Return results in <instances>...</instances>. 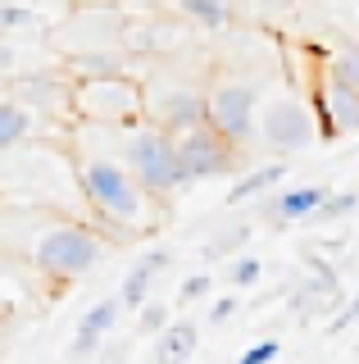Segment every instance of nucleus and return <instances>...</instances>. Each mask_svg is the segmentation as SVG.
Returning a JSON list of instances; mask_svg holds the SVG:
<instances>
[{"label":"nucleus","instance_id":"19","mask_svg":"<svg viewBox=\"0 0 359 364\" xmlns=\"http://www.w3.org/2000/svg\"><path fill=\"white\" fill-rule=\"evenodd\" d=\"M250 232L255 228L250 223H228V228H219L214 237L205 242V259H223V255H237V250L250 242Z\"/></svg>","mask_w":359,"mask_h":364},{"label":"nucleus","instance_id":"4","mask_svg":"<svg viewBox=\"0 0 359 364\" xmlns=\"http://www.w3.org/2000/svg\"><path fill=\"white\" fill-rule=\"evenodd\" d=\"M73 114L100 128H128L145 114V91L128 73L87 77V82H73Z\"/></svg>","mask_w":359,"mask_h":364},{"label":"nucleus","instance_id":"12","mask_svg":"<svg viewBox=\"0 0 359 364\" xmlns=\"http://www.w3.org/2000/svg\"><path fill=\"white\" fill-rule=\"evenodd\" d=\"M14 100L23 109H50V114H73V82L60 73H28L14 82Z\"/></svg>","mask_w":359,"mask_h":364},{"label":"nucleus","instance_id":"17","mask_svg":"<svg viewBox=\"0 0 359 364\" xmlns=\"http://www.w3.org/2000/svg\"><path fill=\"white\" fill-rule=\"evenodd\" d=\"M32 128H37L32 109H23L18 100H0V151H5V146H18L23 136H32Z\"/></svg>","mask_w":359,"mask_h":364},{"label":"nucleus","instance_id":"30","mask_svg":"<svg viewBox=\"0 0 359 364\" xmlns=\"http://www.w3.org/2000/svg\"><path fill=\"white\" fill-rule=\"evenodd\" d=\"M255 9H260V14H282V9L291 5V0H250Z\"/></svg>","mask_w":359,"mask_h":364},{"label":"nucleus","instance_id":"6","mask_svg":"<svg viewBox=\"0 0 359 364\" xmlns=\"http://www.w3.org/2000/svg\"><path fill=\"white\" fill-rule=\"evenodd\" d=\"M205 123L223 141L245 151L255 141V132H260V91L250 82H219L205 96Z\"/></svg>","mask_w":359,"mask_h":364},{"label":"nucleus","instance_id":"29","mask_svg":"<svg viewBox=\"0 0 359 364\" xmlns=\"http://www.w3.org/2000/svg\"><path fill=\"white\" fill-rule=\"evenodd\" d=\"M9 68H14V46H9V41H5V32H0V77H5Z\"/></svg>","mask_w":359,"mask_h":364},{"label":"nucleus","instance_id":"9","mask_svg":"<svg viewBox=\"0 0 359 364\" xmlns=\"http://www.w3.org/2000/svg\"><path fill=\"white\" fill-rule=\"evenodd\" d=\"M305 264H309V278L296 287V296H291V310H296L300 318H314L319 310L346 305V296H341V282H336V269H332V264H323L319 255H309Z\"/></svg>","mask_w":359,"mask_h":364},{"label":"nucleus","instance_id":"8","mask_svg":"<svg viewBox=\"0 0 359 364\" xmlns=\"http://www.w3.org/2000/svg\"><path fill=\"white\" fill-rule=\"evenodd\" d=\"M309 105L319 114V132L323 136H355L359 132V91L346 87L341 77H332L328 68H323Z\"/></svg>","mask_w":359,"mask_h":364},{"label":"nucleus","instance_id":"14","mask_svg":"<svg viewBox=\"0 0 359 364\" xmlns=\"http://www.w3.org/2000/svg\"><path fill=\"white\" fill-rule=\"evenodd\" d=\"M173 264V250H164V246H155L150 255H141L137 264L128 269V278H123V287H118V301H123V310H141L145 301H150V287H155V278Z\"/></svg>","mask_w":359,"mask_h":364},{"label":"nucleus","instance_id":"18","mask_svg":"<svg viewBox=\"0 0 359 364\" xmlns=\"http://www.w3.org/2000/svg\"><path fill=\"white\" fill-rule=\"evenodd\" d=\"M187 18H196L200 28H228L232 23V0H177Z\"/></svg>","mask_w":359,"mask_h":364},{"label":"nucleus","instance_id":"15","mask_svg":"<svg viewBox=\"0 0 359 364\" xmlns=\"http://www.w3.org/2000/svg\"><path fill=\"white\" fill-rule=\"evenodd\" d=\"M200 346V323L192 318H173L160 337H155V364H187Z\"/></svg>","mask_w":359,"mask_h":364},{"label":"nucleus","instance_id":"11","mask_svg":"<svg viewBox=\"0 0 359 364\" xmlns=\"http://www.w3.org/2000/svg\"><path fill=\"white\" fill-rule=\"evenodd\" d=\"M150 109H155V128L168 132L173 141L196 132V128H205V96H196V91H168Z\"/></svg>","mask_w":359,"mask_h":364},{"label":"nucleus","instance_id":"1","mask_svg":"<svg viewBox=\"0 0 359 364\" xmlns=\"http://www.w3.org/2000/svg\"><path fill=\"white\" fill-rule=\"evenodd\" d=\"M77 182H82V196L96 210V219H105L109 237L123 242V237L141 232L150 223V196L141 191V182L128 173V164L114 155H82L77 159Z\"/></svg>","mask_w":359,"mask_h":364},{"label":"nucleus","instance_id":"16","mask_svg":"<svg viewBox=\"0 0 359 364\" xmlns=\"http://www.w3.org/2000/svg\"><path fill=\"white\" fill-rule=\"evenodd\" d=\"M287 178V164H264V168H250L241 182H232V191H228V205H245V200H255V196H264V191H273V182H282Z\"/></svg>","mask_w":359,"mask_h":364},{"label":"nucleus","instance_id":"5","mask_svg":"<svg viewBox=\"0 0 359 364\" xmlns=\"http://www.w3.org/2000/svg\"><path fill=\"white\" fill-rule=\"evenodd\" d=\"M260 141L277 155L309 151L319 141V114H314L309 100L291 96V91H277L273 100L260 105Z\"/></svg>","mask_w":359,"mask_h":364},{"label":"nucleus","instance_id":"28","mask_svg":"<svg viewBox=\"0 0 359 364\" xmlns=\"http://www.w3.org/2000/svg\"><path fill=\"white\" fill-rule=\"evenodd\" d=\"M237 296H219V301L214 305H209V323H223V318H232V314H237Z\"/></svg>","mask_w":359,"mask_h":364},{"label":"nucleus","instance_id":"22","mask_svg":"<svg viewBox=\"0 0 359 364\" xmlns=\"http://www.w3.org/2000/svg\"><path fill=\"white\" fill-rule=\"evenodd\" d=\"M168 323H173V318H168V305L164 301H145L141 305V318H137V333L141 337H160Z\"/></svg>","mask_w":359,"mask_h":364},{"label":"nucleus","instance_id":"13","mask_svg":"<svg viewBox=\"0 0 359 364\" xmlns=\"http://www.w3.org/2000/svg\"><path fill=\"white\" fill-rule=\"evenodd\" d=\"M118 314H123V301L118 296H105V301H96L92 310L77 318V337L69 341V355L73 360H92L100 350V341L118 328Z\"/></svg>","mask_w":359,"mask_h":364},{"label":"nucleus","instance_id":"25","mask_svg":"<svg viewBox=\"0 0 359 364\" xmlns=\"http://www.w3.org/2000/svg\"><path fill=\"white\" fill-rule=\"evenodd\" d=\"M209 287H214V278H209V273H192V278L177 287V296H182V305H187V301H200V296H209Z\"/></svg>","mask_w":359,"mask_h":364},{"label":"nucleus","instance_id":"26","mask_svg":"<svg viewBox=\"0 0 359 364\" xmlns=\"http://www.w3.org/2000/svg\"><path fill=\"white\" fill-rule=\"evenodd\" d=\"M355 318H359V291H355V296H350V301H346V305H341V310H336V314H332V323H328V333H332V337H336V333H346V328H350V323H355Z\"/></svg>","mask_w":359,"mask_h":364},{"label":"nucleus","instance_id":"24","mask_svg":"<svg viewBox=\"0 0 359 364\" xmlns=\"http://www.w3.org/2000/svg\"><path fill=\"white\" fill-rule=\"evenodd\" d=\"M37 14L32 9H23V5H0V28L5 32H18V28H37Z\"/></svg>","mask_w":359,"mask_h":364},{"label":"nucleus","instance_id":"10","mask_svg":"<svg viewBox=\"0 0 359 364\" xmlns=\"http://www.w3.org/2000/svg\"><path fill=\"white\" fill-rule=\"evenodd\" d=\"M332 196L328 182H300V187H287L277 191L273 200L264 205V219L273 228H287V223H309L314 214H319V205Z\"/></svg>","mask_w":359,"mask_h":364},{"label":"nucleus","instance_id":"2","mask_svg":"<svg viewBox=\"0 0 359 364\" xmlns=\"http://www.w3.org/2000/svg\"><path fill=\"white\" fill-rule=\"evenodd\" d=\"M109 237L96 232L92 223H73V219H50L32 232L28 242V259L41 278L50 282H77L87 278L100 259H105Z\"/></svg>","mask_w":359,"mask_h":364},{"label":"nucleus","instance_id":"23","mask_svg":"<svg viewBox=\"0 0 359 364\" xmlns=\"http://www.w3.org/2000/svg\"><path fill=\"white\" fill-rule=\"evenodd\" d=\"M260 273H264L260 255H237V259L228 264V282L241 291V287H250V282H260Z\"/></svg>","mask_w":359,"mask_h":364},{"label":"nucleus","instance_id":"3","mask_svg":"<svg viewBox=\"0 0 359 364\" xmlns=\"http://www.w3.org/2000/svg\"><path fill=\"white\" fill-rule=\"evenodd\" d=\"M123 164H128V173L141 182V191L150 200H168L182 187H192L187 173H182V159H177V141L160 128L128 132V141H123Z\"/></svg>","mask_w":359,"mask_h":364},{"label":"nucleus","instance_id":"7","mask_svg":"<svg viewBox=\"0 0 359 364\" xmlns=\"http://www.w3.org/2000/svg\"><path fill=\"white\" fill-rule=\"evenodd\" d=\"M177 159H182L187 182H200V178H223V173H232V168H237V159H241V151H237L232 141H223V136L205 123V128L177 136Z\"/></svg>","mask_w":359,"mask_h":364},{"label":"nucleus","instance_id":"20","mask_svg":"<svg viewBox=\"0 0 359 364\" xmlns=\"http://www.w3.org/2000/svg\"><path fill=\"white\" fill-rule=\"evenodd\" d=\"M328 73L359 91V41H341V46H336V50L328 55Z\"/></svg>","mask_w":359,"mask_h":364},{"label":"nucleus","instance_id":"27","mask_svg":"<svg viewBox=\"0 0 359 364\" xmlns=\"http://www.w3.org/2000/svg\"><path fill=\"white\" fill-rule=\"evenodd\" d=\"M277 355H282V346H277V341L268 337V341H260V346H250V350H245V355H241L237 364H268V360H277Z\"/></svg>","mask_w":359,"mask_h":364},{"label":"nucleus","instance_id":"21","mask_svg":"<svg viewBox=\"0 0 359 364\" xmlns=\"http://www.w3.org/2000/svg\"><path fill=\"white\" fill-rule=\"evenodd\" d=\"M355 210H359V191H332L309 223H336V219H346V214H355Z\"/></svg>","mask_w":359,"mask_h":364}]
</instances>
